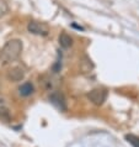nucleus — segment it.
Returning <instances> with one entry per match:
<instances>
[{"label":"nucleus","instance_id":"9d476101","mask_svg":"<svg viewBox=\"0 0 139 147\" xmlns=\"http://www.w3.org/2000/svg\"><path fill=\"white\" fill-rule=\"evenodd\" d=\"M9 111L5 108L0 107V120H9Z\"/></svg>","mask_w":139,"mask_h":147},{"label":"nucleus","instance_id":"0eeeda50","mask_svg":"<svg viewBox=\"0 0 139 147\" xmlns=\"http://www.w3.org/2000/svg\"><path fill=\"white\" fill-rule=\"evenodd\" d=\"M58 40H59V45L63 48H69L73 45V38L68 34H65V32H63V34L59 35V38Z\"/></svg>","mask_w":139,"mask_h":147},{"label":"nucleus","instance_id":"39448f33","mask_svg":"<svg viewBox=\"0 0 139 147\" xmlns=\"http://www.w3.org/2000/svg\"><path fill=\"white\" fill-rule=\"evenodd\" d=\"M49 100L52 104H54L57 108L60 110L67 109V104H65V98L60 92H52L49 95Z\"/></svg>","mask_w":139,"mask_h":147},{"label":"nucleus","instance_id":"6e6552de","mask_svg":"<svg viewBox=\"0 0 139 147\" xmlns=\"http://www.w3.org/2000/svg\"><path fill=\"white\" fill-rule=\"evenodd\" d=\"M126 140L134 147H139V137L136 135H126Z\"/></svg>","mask_w":139,"mask_h":147},{"label":"nucleus","instance_id":"7ed1b4c3","mask_svg":"<svg viewBox=\"0 0 139 147\" xmlns=\"http://www.w3.org/2000/svg\"><path fill=\"white\" fill-rule=\"evenodd\" d=\"M27 28L31 34L33 35H39V36H47L49 34V28L44 22L39 21H30L27 25Z\"/></svg>","mask_w":139,"mask_h":147},{"label":"nucleus","instance_id":"f03ea898","mask_svg":"<svg viewBox=\"0 0 139 147\" xmlns=\"http://www.w3.org/2000/svg\"><path fill=\"white\" fill-rule=\"evenodd\" d=\"M88 99L91 101L94 105L100 107L107 99V90L105 88H95L88 94Z\"/></svg>","mask_w":139,"mask_h":147},{"label":"nucleus","instance_id":"20e7f679","mask_svg":"<svg viewBox=\"0 0 139 147\" xmlns=\"http://www.w3.org/2000/svg\"><path fill=\"white\" fill-rule=\"evenodd\" d=\"M25 74H26V72L22 67L15 66L9 69V72H7V78L13 82H20L25 78Z\"/></svg>","mask_w":139,"mask_h":147},{"label":"nucleus","instance_id":"423d86ee","mask_svg":"<svg viewBox=\"0 0 139 147\" xmlns=\"http://www.w3.org/2000/svg\"><path fill=\"white\" fill-rule=\"evenodd\" d=\"M19 92H20L21 95L28 96V95H31V94H33L35 88H33V85H32V83H30V82H26V83L21 84V87L19 88Z\"/></svg>","mask_w":139,"mask_h":147},{"label":"nucleus","instance_id":"f257e3e1","mask_svg":"<svg viewBox=\"0 0 139 147\" xmlns=\"http://www.w3.org/2000/svg\"><path fill=\"white\" fill-rule=\"evenodd\" d=\"M22 41L14 38L10 40L4 45V47L1 48V52H0V59L3 61L4 63H11L15 62L16 59H19V57L21 56L22 52Z\"/></svg>","mask_w":139,"mask_h":147},{"label":"nucleus","instance_id":"1a4fd4ad","mask_svg":"<svg viewBox=\"0 0 139 147\" xmlns=\"http://www.w3.org/2000/svg\"><path fill=\"white\" fill-rule=\"evenodd\" d=\"M7 11H9V6H7V4L4 1V0H0V18L5 16L7 14Z\"/></svg>","mask_w":139,"mask_h":147}]
</instances>
